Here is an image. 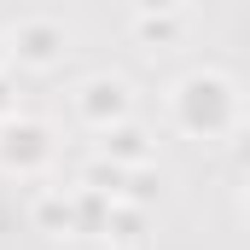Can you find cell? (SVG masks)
Segmentation results:
<instances>
[{
  "label": "cell",
  "instance_id": "1",
  "mask_svg": "<svg viewBox=\"0 0 250 250\" xmlns=\"http://www.w3.org/2000/svg\"><path fill=\"white\" fill-rule=\"evenodd\" d=\"M169 123L187 140H233L245 128V93L227 70L198 64L169 87Z\"/></svg>",
  "mask_w": 250,
  "mask_h": 250
},
{
  "label": "cell",
  "instance_id": "2",
  "mask_svg": "<svg viewBox=\"0 0 250 250\" xmlns=\"http://www.w3.org/2000/svg\"><path fill=\"white\" fill-rule=\"evenodd\" d=\"M53 163H59V134L41 117L18 111L0 123V175L6 181H41Z\"/></svg>",
  "mask_w": 250,
  "mask_h": 250
},
{
  "label": "cell",
  "instance_id": "3",
  "mask_svg": "<svg viewBox=\"0 0 250 250\" xmlns=\"http://www.w3.org/2000/svg\"><path fill=\"white\" fill-rule=\"evenodd\" d=\"M0 35H6V64H18V70H59L70 53V23L53 12H23Z\"/></svg>",
  "mask_w": 250,
  "mask_h": 250
},
{
  "label": "cell",
  "instance_id": "4",
  "mask_svg": "<svg viewBox=\"0 0 250 250\" xmlns=\"http://www.w3.org/2000/svg\"><path fill=\"white\" fill-rule=\"evenodd\" d=\"M76 117L93 128V134H105V128L117 123H134V82L117 76V70H93L87 82H76Z\"/></svg>",
  "mask_w": 250,
  "mask_h": 250
},
{
  "label": "cell",
  "instance_id": "5",
  "mask_svg": "<svg viewBox=\"0 0 250 250\" xmlns=\"http://www.w3.org/2000/svg\"><path fill=\"white\" fill-rule=\"evenodd\" d=\"M93 140H99L93 157L111 163V169H146V163H157V140H151L146 123H117L105 134H93Z\"/></svg>",
  "mask_w": 250,
  "mask_h": 250
},
{
  "label": "cell",
  "instance_id": "6",
  "mask_svg": "<svg viewBox=\"0 0 250 250\" xmlns=\"http://www.w3.org/2000/svg\"><path fill=\"white\" fill-rule=\"evenodd\" d=\"M187 23H192V12L175 6V0H146V6L128 12V35H134L140 47H175V41L187 35Z\"/></svg>",
  "mask_w": 250,
  "mask_h": 250
},
{
  "label": "cell",
  "instance_id": "7",
  "mask_svg": "<svg viewBox=\"0 0 250 250\" xmlns=\"http://www.w3.org/2000/svg\"><path fill=\"white\" fill-rule=\"evenodd\" d=\"M29 221H35V233H47V239H76V204H70V187H35Z\"/></svg>",
  "mask_w": 250,
  "mask_h": 250
},
{
  "label": "cell",
  "instance_id": "8",
  "mask_svg": "<svg viewBox=\"0 0 250 250\" xmlns=\"http://www.w3.org/2000/svg\"><path fill=\"white\" fill-rule=\"evenodd\" d=\"M117 204H128V209H157L163 204V169L157 163H146V169H123V187H117Z\"/></svg>",
  "mask_w": 250,
  "mask_h": 250
},
{
  "label": "cell",
  "instance_id": "9",
  "mask_svg": "<svg viewBox=\"0 0 250 250\" xmlns=\"http://www.w3.org/2000/svg\"><path fill=\"white\" fill-rule=\"evenodd\" d=\"M146 233H151V215L146 209H128V204H111V215H105V245H146Z\"/></svg>",
  "mask_w": 250,
  "mask_h": 250
},
{
  "label": "cell",
  "instance_id": "10",
  "mask_svg": "<svg viewBox=\"0 0 250 250\" xmlns=\"http://www.w3.org/2000/svg\"><path fill=\"white\" fill-rule=\"evenodd\" d=\"M70 204H76V239H99L105 233V215H111V198H99L93 187H70Z\"/></svg>",
  "mask_w": 250,
  "mask_h": 250
},
{
  "label": "cell",
  "instance_id": "11",
  "mask_svg": "<svg viewBox=\"0 0 250 250\" xmlns=\"http://www.w3.org/2000/svg\"><path fill=\"white\" fill-rule=\"evenodd\" d=\"M23 105H18V82H12V70H0V123L6 117H18Z\"/></svg>",
  "mask_w": 250,
  "mask_h": 250
},
{
  "label": "cell",
  "instance_id": "12",
  "mask_svg": "<svg viewBox=\"0 0 250 250\" xmlns=\"http://www.w3.org/2000/svg\"><path fill=\"white\" fill-rule=\"evenodd\" d=\"M0 70H6V35H0Z\"/></svg>",
  "mask_w": 250,
  "mask_h": 250
}]
</instances>
